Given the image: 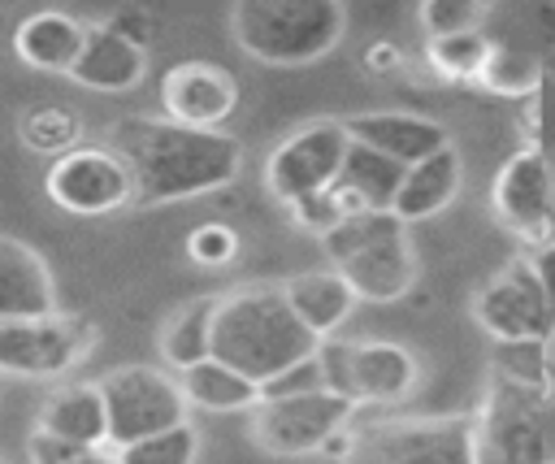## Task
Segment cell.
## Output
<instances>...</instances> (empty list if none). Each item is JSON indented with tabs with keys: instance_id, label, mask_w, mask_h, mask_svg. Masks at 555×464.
<instances>
[{
	"instance_id": "obj_1",
	"label": "cell",
	"mask_w": 555,
	"mask_h": 464,
	"mask_svg": "<svg viewBox=\"0 0 555 464\" xmlns=\"http://www.w3.org/2000/svg\"><path fill=\"white\" fill-rule=\"evenodd\" d=\"M134 178V208L195 199L230 186L243 169V143L225 130H186L156 117H121L104 139Z\"/></svg>"
},
{
	"instance_id": "obj_2",
	"label": "cell",
	"mask_w": 555,
	"mask_h": 464,
	"mask_svg": "<svg viewBox=\"0 0 555 464\" xmlns=\"http://www.w3.org/2000/svg\"><path fill=\"white\" fill-rule=\"evenodd\" d=\"M317 343L291 312L282 286H238L221 295L212 321V360L238 369L256 386L317 356Z\"/></svg>"
},
{
	"instance_id": "obj_3",
	"label": "cell",
	"mask_w": 555,
	"mask_h": 464,
	"mask_svg": "<svg viewBox=\"0 0 555 464\" xmlns=\"http://www.w3.org/2000/svg\"><path fill=\"white\" fill-rule=\"evenodd\" d=\"M321 247L330 256V269H338L356 299L369 304H395L421 278V256L412 247L408 225L395 212L347 217L321 239Z\"/></svg>"
},
{
	"instance_id": "obj_4",
	"label": "cell",
	"mask_w": 555,
	"mask_h": 464,
	"mask_svg": "<svg viewBox=\"0 0 555 464\" xmlns=\"http://www.w3.org/2000/svg\"><path fill=\"white\" fill-rule=\"evenodd\" d=\"M230 30L234 43L264 65H312L338 48L347 9L338 0H238Z\"/></svg>"
},
{
	"instance_id": "obj_5",
	"label": "cell",
	"mask_w": 555,
	"mask_h": 464,
	"mask_svg": "<svg viewBox=\"0 0 555 464\" xmlns=\"http://www.w3.org/2000/svg\"><path fill=\"white\" fill-rule=\"evenodd\" d=\"M317 364L325 390L364 408V403H399L421 386V360L390 338H321Z\"/></svg>"
},
{
	"instance_id": "obj_6",
	"label": "cell",
	"mask_w": 555,
	"mask_h": 464,
	"mask_svg": "<svg viewBox=\"0 0 555 464\" xmlns=\"http://www.w3.org/2000/svg\"><path fill=\"white\" fill-rule=\"evenodd\" d=\"M343 464H473V416H390L356 425Z\"/></svg>"
},
{
	"instance_id": "obj_7",
	"label": "cell",
	"mask_w": 555,
	"mask_h": 464,
	"mask_svg": "<svg viewBox=\"0 0 555 464\" xmlns=\"http://www.w3.org/2000/svg\"><path fill=\"white\" fill-rule=\"evenodd\" d=\"M104 416H108V447L121 451L139 438H152L160 429H173L186 421V395L178 386V373L152 369V364H126L100 377Z\"/></svg>"
},
{
	"instance_id": "obj_8",
	"label": "cell",
	"mask_w": 555,
	"mask_h": 464,
	"mask_svg": "<svg viewBox=\"0 0 555 464\" xmlns=\"http://www.w3.org/2000/svg\"><path fill=\"white\" fill-rule=\"evenodd\" d=\"M351 152V134L343 121L334 117H317V121H304L299 130H291L264 160V186L278 204H299L317 191H325L338 173H343V160Z\"/></svg>"
},
{
	"instance_id": "obj_9",
	"label": "cell",
	"mask_w": 555,
	"mask_h": 464,
	"mask_svg": "<svg viewBox=\"0 0 555 464\" xmlns=\"http://www.w3.org/2000/svg\"><path fill=\"white\" fill-rule=\"evenodd\" d=\"M490 208L499 225L525 243V252L555 247V173L546 156L533 147L512 152L494 173Z\"/></svg>"
},
{
	"instance_id": "obj_10",
	"label": "cell",
	"mask_w": 555,
	"mask_h": 464,
	"mask_svg": "<svg viewBox=\"0 0 555 464\" xmlns=\"http://www.w3.org/2000/svg\"><path fill=\"white\" fill-rule=\"evenodd\" d=\"M356 403L338 399L334 390H312L295 399H260L247 412V434L269 455H317L321 442L351 425Z\"/></svg>"
},
{
	"instance_id": "obj_11",
	"label": "cell",
	"mask_w": 555,
	"mask_h": 464,
	"mask_svg": "<svg viewBox=\"0 0 555 464\" xmlns=\"http://www.w3.org/2000/svg\"><path fill=\"white\" fill-rule=\"evenodd\" d=\"M43 191L56 208L74 217H104L134 204V178L108 143H82L61 160H52Z\"/></svg>"
},
{
	"instance_id": "obj_12",
	"label": "cell",
	"mask_w": 555,
	"mask_h": 464,
	"mask_svg": "<svg viewBox=\"0 0 555 464\" xmlns=\"http://www.w3.org/2000/svg\"><path fill=\"white\" fill-rule=\"evenodd\" d=\"M473 317L494 343H520V338H555V317L546 308L542 282L533 273V260L520 252L507 260L477 295H473Z\"/></svg>"
},
{
	"instance_id": "obj_13",
	"label": "cell",
	"mask_w": 555,
	"mask_h": 464,
	"mask_svg": "<svg viewBox=\"0 0 555 464\" xmlns=\"http://www.w3.org/2000/svg\"><path fill=\"white\" fill-rule=\"evenodd\" d=\"M95 330L78 317H26L0 321V373L13 377H65L78 360H87Z\"/></svg>"
},
{
	"instance_id": "obj_14",
	"label": "cell",
	"mask_w": 555,
	"mask_h": 464,
	"mask_svg": "<svg viewBox=\"0 0 555 464\" xmlns=\"http://www.w3.org/2000/svg\"><path fill=\"white\" fill-rule=\"evenodd\" d=\"M542 408L507 386H486L481 408L473 412V464H546Z\"/></svg>"
},
{
	"instance_id": "obj_15",
	"label": "cell",
	"mask_w": 555,
	"mask_h": 464,
	"mask_svg": "<svg viewBox=\"0 0 555 464\" xmlns=\"http://www.w3.org/2000/svg\"><path fill=\"white\" fill-rule=\"evenodd\" d=\"M165 121L186 130H221L238 108V82L217 61H182L160 78Z\"/></svg>"
},
{
	"instance_id": "obj_16",
	"label": "cell",
	"mask_w": 555,
	"mask_h": 464,
	"mask_svg": "<svg viewBox=\"0 0 555 464\" xmlns=\"http://www.w3.org/2000/svg\"><path fill=\"white\" fill-rule=\"evenodd\" d=\"M351 143L412 169L421 160H429L434 152L451 147V130L425 113H399V108H377V113H356L343 121Z\"/></svg>"
},
{
	"instance_id": "obj_17",
	"label": "cell",
	"mask_w": 555,
	"mask_h": 464,
	"mask_svg": "<svg viewBox=\"0 0 555 464\" xmlns=\"http://www.w3.org/2000/svg\"><path fill=\"white\" fill-rule=\"evenodd\" d=\"M52 312H56V286L48 265L26 243L0 234V321H26Z\"/></svg>"
},
{
	"instance_id": "obj_18",
	"label": "cell",
	"mask_w": 555,
	"mask_h": 464,
	"mask_svg": "<svg viewBox=\"0 0 555 464\" xmlns=\"http://www.w3.org/2000/svg\"><path fill=\"white\" fill-rule=\"evenodd\" d=\"M147 74V48L130 43L113 26H87V43L69 69L74 82L91 91H130Z\"/></svg>"
},
{
	"instance_id": "obj_19",
	"label": "cell",
	"mask_w": 555,
	"mask_h": 464,
	"mask_svg": "<svg viewBox=\"0 0 555 464\" xmlns=\"http://www.w3.org/2000/svg\"><path fill=\"white\" fill-rule=\"evenodd\" d=\"M282 295L291 304V312L299 317V325L312 334V338H334L347 317L356 312V291L347 286V278L338 269H308V273H295L282 282Z\"/></svg>"
},
{
	"instance_id": "obj_20",
	"label": "cell",
	"mask_w": 555,
	"mask_h": 464,
	"mask_svg": "<svg viewBox=\"0 0 555 464\" xmlns=\"http://www.w3.org/2000/svg\"><path fill=\"white\" fill-rule=\"evenodd\" d=\"M35 429H43V434H52L61 442H74V447H108V416H104L100 382L56 386L43 399Z\"/></svg>"
},
{
	"instance_id": "obj_21",
	"label": "cell",
	"mask_w": 555,
	"mask_h": 464,
	"mask_svg": "<svg viewBox=\"0 0 555 464\" xmlns=\"http://www.w3.org/2000/svg\"><path fill=\"white\" fill-rule=\"evenodd\" d=\"M399 182H403V165L351 143L347 160H343V173L330 182V195L338 199V208L347 217H360V212H390L395 195H399Z\"/></svg>"
},
{
	"instance_id": "obj_22",
	"label": "cell",
	"mask_w": 555,
	"mask_h": 464,
	"mask_svg": "<svg viewBox=\"0 0 555 464\" xmlns=\"http://www.w3.org/2000/svg\"><path fill=\"white\" fill-rule=\"evenodd\" d=\"M460 182H464V160H460V152H455V143H451V147L434 152L429 160L403 169V182H399V195H395L390 212H395L403 225L425 221V217L442 212V208L460 195Z\"/></svg>"
},
{
	"instance_id": "obj_23",
	"label": "cell",
	"mask_w": 555,
	"mask_h": 464,
	"mask_svg": "<svg viewBox=\"0 0 555 464\" xmlns=\"http://www.w3.org/2000/svg\"><path fill=\"white\" fill-rule=\"evenodd\" d=\"M82 43H87V26L69 13H56V9L30 13L13 35V52L30 69H43V74H69Z\"/></svg>"
},
{
	"instance_id": "obj_24",
	"label": "cell",
	"mask_w": 555,
	"mask_h": 464,
	"mask_svg": "<svg viewBox=\"0 0 555 464\" xmlns=\"http://www.w3.org/2000/svg\"><path fill=\"white\" fill-rule=\"evenodd\" d=\"M490 382L507 386L538 408L555 403V351L546 338H520V343H494L490 347Z\"/></svg>"
},
{
	"instance_id": "obj_25",
	"label": "cell",
	"mask_w": 555,
	"mask_h": 464,
	"mask_svg": "<svg viewBox=\"0 0 555 464\" xmlns=\"http://www.w3.org/2000/svg\"><path fill=\"white\" fill-rule=\"evenodd\" d=\"M217 304L221 295H199L191 304H182L165 330H160V356L173 373H186L195 364H204L212 356V321H217Z\"/></svg>"
},
{
	"instance_id": "obj_26",
	"label": "cell",
	"mask_w": 555,
	"mask_h": 464,
	"mask_svg": "<svg viewBox=\"0 0 555 464\" xmlns=\"http://www.w3.org/2000/svg\"><path fill=\"white\" fill-rule=\"evenodd\" d=\"M178 386L186 395L191 408H204V412H251L260 403V386L251 377H243L238 369L221 364V360H204L186 373H178Z\"/></svg>"
},
{
	"instance_id": "obj_27",
	"label": "cell",
	"mask_w": 555,
	"mask_h": 464,
	"mask_svg": "<svg viewBox=\"0 0 555 464\" xmlns=\"http://www.w3.org/2000/svg\"><path fill=\"white\" fill-rule=\"evenodd\" d=\"M542 74H546V61L538 52H529L520 43H499L494 39L477 87L490 91V95H503V100H529V95H538Z\"/></svg>"
},
{
	"instance_id": "obj_28",
	"label": "cell",
	"mask_w": 555,
	"mask_h": 464,
	"mask_svg": "<svg viewBox=\"0 0 555 464\" xmlns=\"http://www.w3.org/2000/svg\"><path fill=\"white\" fill-rule=\"evenodd\" d=\"M494 39L486 30L473 35H451V39H425V65L442 78V82H477L486 69Z\"/></svg>"
},
{
	"instance_id": "obj_29",
	"label": "cell",
	"mask_w": 555,
	"mask_h": 464,
	"mask_svg": "<svg viewBox=\"0 0 555 464\" xmlns=\"http://www.w3.org/2000/svg\"><path fill=\"white\" fill-rule=\"evenodd\" d=\"M17 134H22V143H26L30 152H43V156H52V160H61L65 152L82 147V143H78V139H82L78 113L61 108V104H35V108H26L22 121H17Z\"/></svg>"
},
{
	"instance_id": "obj_30",
	"label": "cell",
	"mask_w": 555,
	"mask_h": 464,
	"mask_svg": "<svg viewBox=\"0 0 555 464\" xmlns=\"http://www.w3.org/2000/svg\"><path fill=\"white\" fill-rule=\"evenodd\" d=\"M117 455H121V464H195V455H199V434H195L191 421H182V425H173V429H160V434H152V438H139V442L121 447Z\"/></svg>"
},
{
	"instance_id": "obj_31",
	"label": "cell",
	"mask_w": 555,
	"mask_h": 464,
	"mask_svg": "<svg viewBox=\"0 0 555 464\" xmlns=\"http://www.w3.org/2000/svg\"><path fill=\"white\" fill-rule=\"evenodd\" d=\"M490 17V4L481 0H425L416 9V26L429 39H451V35H473Z\"/></svg>"
},
{
	"instance_id": "obj_32",
	"label": "cell",
	"mask_w": 555,
	"mask_h": 464,
	"mask_svg": "<svg viewBox=\"0 0 555 464\" xmlns=\"http://www.w3.org/2000/svg\"><path fill=\"white\" fill-rule=\"evenodd\" d=\"M238 247H243V239H238V230L225 225V221H204V225H195V230L186 234V256H191L195 265H204V269L230 265V260L238 256Z\"/></svg>"
},
{
	"instance_id": "obj_33",
	"label": "cell",
	"mask_w": 555,
	"mask_h": 464,
	"mask_svg": "<svg viewBox=\"0 0 555 464\" xmlns=\"http://www.w3.org/2000/svg\"><path fill=\"white\" fill-rule=\"evenodd\" d=\"M286 212H291V221H295L299 230H308V234H317V239H325L334 225L347 221V212L338 208V199L330 195V186L317 191V195H308V199H299V204H291Z\"/></svg>"
},
{
	"instance_id": "obj_34",
	"label": "cell",
	"mask_w": 555,
	"mask_h": 464,
	"mask_svg": "<svg viewBox=\"0 0 555 464\" xmlns=\"http://www.w3.org/2000/svg\"><path fill=\"white\" fill-rule=\"evenodd\" d=\"M312 390H325V377H321L317 356H308V360L282 369L278 377H269L260 386V399H295V395H312Z\"/></svg>"
},
{
	"instance_id": "obj_35",
	"label": "cell",
	"mask_w": 555,
	"mask_h": 464,
	"mask_svg": "<svg viewBox=\"0 0 555 464\" xmlns=\"http://www.w3.org/2000/svg\"><path fill=\"white\" fill-rule=\"evenodd\" d=\"M26 451H30V464H69V460H74L78 451H87V447H74V442H61V438L35 429L30 442H26Z\"/></svg>"
},
{
	"instance_id": "obj_36",
	"label": "cell",
	"mask_w": 555,
	"mask_h": 464,
	"mask_svg": "<svg viewBox=\"0 0 555 464\" xmlns=\"http://www.w3.org/2000/svg\"><path fill=\"white\" fill-rule=\"evenodd\" d=\"M360 65H364L369 74H395V69H403V48H399L395 39H373V43L364 48Z\"/></svg>"
},
{
	"instance_id": "obj_37",
	"label": "cell",
	"mask_w": 555,
	"mask_h": 464,
	"mask_svg": "<svg viewBox=\"0 0 555 464\" xmlns=\"http://www.w3.org/2000/svg\"><path fill=\"white\" fill-rule=\"evenodd\" d=\"M108 26H113L117 35H126L130 43H139V48H147V39H152V17H147V13H139V9H121Z\"/></svg>"
},
{
	"instance_id": "obj_38",
	"label": "cell",
	"mask_w": 555,
	"mask_h": 464,
	"mask_svg": "<svg viewBox=\"0 0 555 464\" xmlns=\"http://www.w3.org/2000/svg\"><path fill=\"white\" fill-rule=\"evenodd\" d=\"M520 139H525V147L542 152V100L538 95L520 100Z\"/></svg>"
},
{
	"instance_id": "obj_39",
	"label": "cell",
	"mask_w": 555,
	"mask_h": 464,
	"mask_svg": "<svg viewBox=\"0 0 555 464\" xmlns=\"http://www.w3.org/2000/svg\"><path fill=\"white\" fill-rule=\"evenodd\" d=\"M533 260V273L542 282V295H546V308L555 317V247H542V252H525Z\"/></svg>"
},
{
	"instance_id": "obj_40",
	"label": "cell",
	"mask_w": 555,
	"mask_h": 464,
	"mask_svg": "<svg viewBox=\"0 0 555 464\" xmlns=\"http://www.w3.org/2000/svg\"><path fill=\"white\" fill-rule=\"evenodd\" d=\"M351 442H356V425H343V429H334V434L321 442V451H317V455H325V460L343 464V460L351 455Z\"/></svg>"
},
{
	"instance_id": "obj_41",
	"label": "cell",
	"mask_w": 555,
	"mask_h": 464,
	"mask_svg": "<svg viewBox=\"0 0 555 464\" xmlns=\"http://www.w3.org/2000/svg\"><path fill=\"white\" fill-rule=\"evenodd\" d=\"M69 464H121V455H117V451H104V447H87V451H78Z\"/></svg>"
},
{
	"instance_id": "obj_42",
	"label": "cell",
	"mask_w": 555,
	"mask_h": 464,
	"mask_svg": "<svg viewBox=\"0 0 555 464\" xmlns=\"http://www.w3.org/2000/svg\"><path fill=\"white\" fill-rule=\"evenodd\" d=\"M551 69H555V52H551Z\"/></svg>"
},
{
	"instance_id": "obj_43",
	"label": "cell",
	"mask_w": 555,
	"mask_h": 464,
	"mask_svg": "<svg viewBox=\"0 0 555 464\" xmlns=\"http://www.w3.org/2000/svg\"><path fill=\"white\" fill-rule=\"evenodd\" d=\"M546 464H555V460H546Z\"/></svg>"
}]
</instances>
